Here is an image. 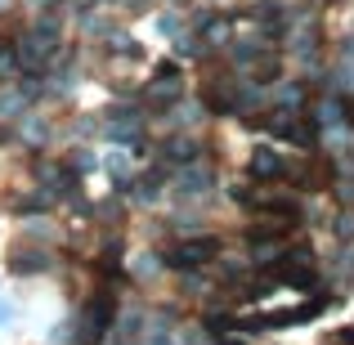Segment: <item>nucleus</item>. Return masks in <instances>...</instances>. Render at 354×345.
Returning <instances> with one entry per match:
<instances>
[{
  "instance_id": "nucleus-3",
  "label": "nucleus",
  "mask_w": 354,
  "mask_h": 345,
  "mask_svg": "<svg viewBox=\"0 0 354 345\" xmlns=\"http://www.w3.org/2000/svg\"><path fill=\"white\" fill-rule=\"evenodd\" d=\"M251 175H256V180H278V175H287L283 153H274V148H256V153H251Z\"/></svg>"
},
{
  "instance_id": "nucleus-1",
  "label": "nucleus",
  "mask_w": 354,
  "mask_h": 345,
  "mask_svg": "<svg viewBox=\"0 0 354 345\" xmlns=\"http://www.w3.org/2000/svg\"><path fill=\"white\" fill-rule=\"evenodd\" d=\"M113 314H117V301L108 292H95L81 310V345H99L104 332L113 328Z\"/></svg>"
},
{
  "instance_id": "nucleus-7",
  "label": "nucleus",
  "mask_w": 354,
  "mask_h": 345,
  "mask_svg": "<svg viewBox=\"0 0 354 345\" xmlns=\"http://www.w3.org/2000/svg\"><path fill=\"white\" fill-rule=\"evenodd\" d=\"M341 345H354V328H346V332H341Z\"/></svg>"
},
{
  "instance_id": "nucleus-6",
  "label": "nucleus",
  "mask_w": 354,
  "mask_h": 345,
  "mask_svg": "<svg viewBox=\"0 0 354 345\" xmlns=\"http://www.w3.org/2000/svg\"><path fill=\"white\" fill-rule=\"evenodd\" d=\"M207 180H211V175H207V171H193V175H189V180H180V184H184V189H180V193H189V198H198V193H202V184H207Z\"/></svg>"
},
{
  "instance_id": "nucleus-5",
  "label": "nucleus",
  "mask_w": 354,
  "mask_h": 345,
  "mask_svg": "<svg viewBox=\"0 0 354 345\" xmlns=\"http://www.w3.org/2000/svg\"><path fill=\"white\" fill-rule=\"evenodd\" d=\"M166 157H171V162H198V144H193V139H171V144H166Z\"/></svg>"
},
{
  "instance_id": "nucleus-4",
  "label": "nucleus",
  "mask_w": 354,
  "mask_h": 345,
  "mask_svg": "<svg viewBox=\"0 0 354 345\" xmlns=\"http://www.w3.org/2000/svg\"><path fill=\"white\" fill-rule=\"evenodd\" d=\"M50 265V256L45 251H14V260H9V274H41V269Z\"/></svg>"
},
{
  "instance_id": "nucleus-2",
  "label": "nucleus",
  "mask_w": 354,
  "mask_h": 345,
  "mask_svg": "<svg viewBox=\"0 0 354 345\" xmlns=\"http://www.w3.org/2000/svg\"><path fill=\"white\" fill-rule=\"evenodd\" d=\"M211 256H220V238H193V242H180V247L171 251V265L175 269H198V265H207Z\"/></svg>"
}]
</instances>
